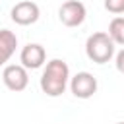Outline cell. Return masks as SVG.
Returning <instances> with one entry per match:
<instances>
[{"label":"cell","instance_id":"cell-6","mask_svg":"<svg viewBox=\"0 0 124 124\" xmlns=\"http://www.w3.org/2000/svg\"><path fill=\"white\" fill-rule=\"evenodd\" d=\"M41 16V10L35 2L31 0H23V2H17L12 10H10V17L14 23L17 25H33Z\"/></svg>","mask_w":124,"mask_h":124},{"label":"cell","instance_id":"cell-10","mask_svg":"<svg viewBox=\"0 0 124 124\" xmlns=\"http://www.w3.org/2000/svg\"><path fill=\"white\" fill-rule=\"evenodd\" d=\"M103 6H105V10L110 12V14H116V16L124 14V0H105Z\"/></svg>","mask_w":124,"mask_h":124},{"label":"cell","instance_id":"cell-9","mask_svg":"<svg viewBox=\"0 0 124 124\" xmlns=\"http://www.w3.org/2000/svg\"><path fill=\"white\" fill-rule=\"evenodd\" d=\"M107 33L110 35V39L114 41V45H122L124 46V17L122 16L112 17L110 23H108V31Z\"/></svg>","mask_w":124,"mask_h":124},{"label":"cell","instance_id":"cell-3","mask_svg":"<svg viewBox=\"0 0 124 124\" xmlns=\"http://www.w3.org/2000/svg\"><path fill=\"white\" fill-rule=\"evenodd\" d=\"M85 16H87V10L79 0H66L58 8V19L66 27H79L85 21Z\"/></svg>","mask_w":124,"mask_h":124},{"label":"cell","instance_id":"cell-12","mask_svg":"<svg viewBox=\"0 0 124 124\" xmlns=\"http://www.w3.org/2000/svg\"><path fill=\"white\" fill-rule=\"evenodd\" d=\"M116 124H124V122H116Z\"/></svg>","mask_w":124,"mask_h":124},{"label":"cell","instance_id":"cell-8","mask_svg":"<svg viewBox=\"0 0 124 124\" xmlns=\"http://www.w3.org/2000/svg\"><path fill=\"white\" fill-rule=\"evenodd\" d=\"M17 37L10 29H0V66H4L16 52Z\"/></svg>","mask_w":124,"mask_h":124},{"label":"cell","instance_id":"cell-1","mask_svg":"<svg viewBox=\"0 0 124 124\" xmlns=\"http://www.w3.org/2000/svg\"><path fill=\"white\" fill-rule=\"evenodd\" d=\"M39 85H41L45 95L60 97L66 91V87L70 85V68H68V64L64 60H60V58L48 60L43 74H41Z\"/></svg>","mask_w":124,"mask_h":124},{"label":"cell","instance_id":"cell-11","mask_svg":"<svg viewBox=\"0 0 124 124\" xmlns=\"http://www.w3.org/2000/svg\"><path fill=\"white\" fill-rule=\"evenodd\" d=\"M114 64H116V70L120 72V74H124V48L116 54V58H114Z\"/></svg>","mask_w":124,"mask_h":124},{"label":"cell","instance_id":"cell-2","mask_svg":"<svg viewBox=\"0 0 124 124\" xmlns=\"http://www.w3.org/2000/svg\"><path fill=\"white\" fill-rule=\"evenodd\" d=\"M114 41L107 31H97L87 37L85 41V54L95 64H107L114 56Z\"/></svg>","mask_w":124,"mask_h":124},{"label":"cell","instance_id":"cell-5","mask_svg":"<svg viewBox=\"0 0 124 124\" xmlns=\"http://www.w3.org/2000/svg\"><path fill=\"white\" fill-rule=\"evenodd\" d=\"M2 81L4 85L10 89V91H23L29 83V74H27V68L21 66V64H8L4 66L2 70Z\"/></svg>","mask_w":124,"mask_h":124},{"label":"cell","instance_id":"cell-4","mask_svg":"<svg viewBox=\"0 0 124 124\" xmlns=\"http://www.w3.org/2000/svg\"><path fill=\"white\" fill-rule=\"evenodd\" d=\"M97 78L89 72H78L76 76L70 78V91L78 99H89L97 93Z\"/></svg>","mask_w":124,"mask_h":124},{"label":"cell","instance_id":"cell-7","mask_svg":"<svg viewBox=\"0 0 124 124\" xmlns=\"http://www.w3.org/2000/svg\"><path fill=\"white\" fill-rule=\"evenodd\" d=\"M19 62L27 70H37L46 62V50L39 43H27L19 52Z\"/></svg>","mask_w":124,"mask_h":124}]
</instances>
